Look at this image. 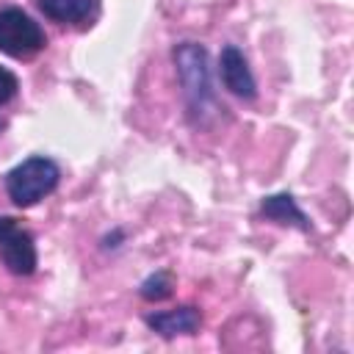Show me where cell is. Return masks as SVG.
I'll list each match as a JSON object with an SVG mask.
<instances>
[{
  "label": "cell",
  "mask_w": 354,
  "mask_h": 354,
  "mask_svg": "<svg viewBox=\"0 0 354 354\" xmlns=\"http://www.w3.org/2000/svg\"><path fill=\"white\" fill-rule=\"evenodd\" d=\"M58 177H61V171H58L55 160H50L44 155H33L8 171L6 188H8V196L14 205L30 207L58 185Z\"/></svg>",
  "instance_id": "6da1fadb"
},
{
  "label": "cell",
  "mask_w": 354,
  "mask_h": 354,
  "mask_svg": "<svg viewBox=\"0 0 354 354\" xmlns=\"http://www.w3.org/2000/svg\"><path fill=\"white\" fill-rule=\"evenodd\" d=\"M174 61H177V72L188 97V105L194 113H205L207 105L213 102V88H210V77H207V53L205 47L194 44V41H183L174 50Z\"/></svg>",
  "instance_id": "7a4b0ae2"
},
{
  "label": "cell",
  "mask_w": 354,
  "mask_h": 354,
  "mask_svg": "<svg viewBox=\"0 0 354 354\" xmlns=\"http://www.w3.org/2000/svg\"><path fill=\"white\" fill-rule=\"evenodd\" d=\"M44 30L22 8L0 11V53L11 58H30L44 47Z\"/></svg>",
  "instance_id": "3957f363"
},
{
  "label": "cell",
  "mask_w": 354,
  "mask_h": 354,
  "mask_svg": "<svg viewBox=\"0 0 354 354\" xmlns=\"http://www.w3.org/2000/svg\"><path fill=\"white\" fill-rule=\"evenodd\" d=\"M0 257L11 274L28 277L36 268V243L28 230L17 224L11 216H0Z\"/></svg>",
  "instance_id": "277c9868"
},
{
  "label": "cell",
  "mask_w": 354,
  "mask_h": 354,
  "mask_svg": "<svg viewBox=\"0 0 354 354\" xmlns=\"http://www.w3.org/2000/svg\"><path fill=\"white\" fill-rule=\"evenodd\" d=\"M221 80H224V86H227L232 94H238V97H243V100H252V97L257 94L252 69H249L243 53H241L235 44H227V47L221 50Z\"/></svg>",
  "instance_id": "5b68a950"
},
{
  "label": "cell",
  "mask_w": 354,
  "mask_h": 354,
  "mask_svg": "<svg viewBox=\"0 0 354 354\" xmlns=\"http://www.w3.org/2000/svg\"><path fill=\"white\" fill-rule=\"evenodd\" d=\"M147 324L158 335L174 337V335H191L202 324V315H199L196 307H180V310H166V313L147 315Z\"/></svg>",
  "instance_id": "8992f818"
},
{
  "label": "cell",
  "mask_w": 354,
  "mask_h": 354,
  "mask_svg": "<svg viewBox=\"0 0 354 354\" xmlns=\"http://www.w3.org/2000/svg\"><path fill=\"white\" fill-rule=\"evenodd\" d=\"M260 213L271 221H279V224H290V227H299V230H310V221L307 216L299 210L296 199L290 194H274V196H266L263 205H260Z\"/></svg>",
  "instance_id": "52a82bcc"
},
{
  "label": "cell",
  "mask_w": 354,
  "mask_h": 354,
  "mask_svg": "<svg viewBox=\"0 0 354 354\" xmlns=\"http://www.w3.org/2000/svg\"><path fill=\"white\" fill-rule=\"evenodd\" d=\"M39 8L55 22H83L94 14L97 0H39Z\"/></svg>",
  "instance_id": "ba28073f"
},
{
  "label": "cell",
  "mask_w": 354,
  "mask_h": 354,
  "mask_svg": "<svg viewBox=\"0 0 354 354\" xmlns=\"http://www.w3.org/2000/svg\"><path fill=\"white\" fill-rule=\"evenodd\" d=\"M141 296H144L147 301H160V299L171 296V277L160 271V274L144 279V285H141Z\"/></svg>",
  "instance_id": "9c48e42d"
},
{
  "label": "cell",
  "mask_w": 354,
  "mask_h": 354,
  "mask_svg": "<svg viewBox=\"0 0 354 354\" xmlns=\"http://www.w3.org/2000/svg\"><path fill=\"white\" fill-rule=\"evenodd\" d=\"M17 88H19L17 75H14V72H8L6 66H0V105H3V102H8V100L17 94Z\"/></svg>",
  "instance_id": "30bf717a"
}]
</instances>
